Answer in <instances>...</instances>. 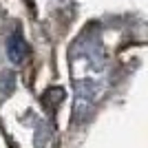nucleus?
Returning a JSON list of instances; mask_svg holds the SVG:
<instances>
[{"mask_svg": "<svg viewBox=\"0 0 148 148\" xmlns=\"http://www.w3.org/2000/svg\"><path fill=\"white\" fill-rule=\"evenodd\" d=\"M62 97H64V91H62V88H49L42 99H44V104H51V102L56 104V102H62Z\"/></svg>", "mask_w": 148, "mask_h": 148, "instance_id": "f03ea898", "label": "nucleus"}, {"mask_svg": "<svg viewBox=\"0 0 148 148\" xmlns=\"http://www.w3.org/2000/svg\"><path fill=\"white\" fill-rule=\"evenodd\" d=\"M27 53H29V47H27L22 33H20V31H13L11 36H9V40H7V56H9V60H11L13 64H22Z\"/></svg>", "mask_w": 148, "mask_h": 148, "instance_id": "f257e3e1", "label": "nucleus"}, {"mask_svg": "<svg viewBox=\"0 0 148 148\" xmlns=\"http://www.w3.org/2000/svg\"><path fill=\"white\" fill-rule=\"evenodd\" d=\"M13 82H16V75L13 73H2V80H0V91H13Z\"/></svg>", "mask_w": 148, "mask_h": 148, "instance_id": "7ed1b4c3", "label": "nucleus"}]
</instances>
